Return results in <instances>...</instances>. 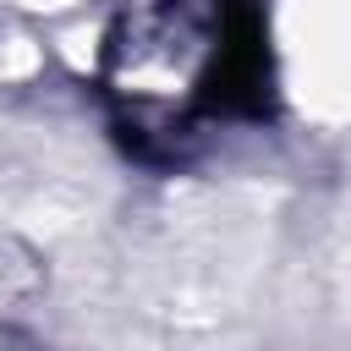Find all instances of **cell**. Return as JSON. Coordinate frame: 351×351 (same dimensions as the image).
Segmentation results:
<instances>
[{"instance_id":"cell-1","label":"cell","mask_w":351,"mask_h":351,"mask_svg":"<svg viewBox=\"0 0 351 351\" xmlns=\"http://www.w3.org/2000/svg\"><path fill=\"white\" fill-rule=\"evenodd\" d=\"M269 77L258 0H137L104 49L115 126L143 154H181L214 121H258Z\"/></svg>"}]
</instances>
